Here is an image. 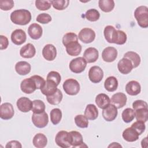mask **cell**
<instances>
[{"mask_svg": "<svg viewBox=\"0 0 148 148\" xmlns=\"http://www.w3.org/2000/svg\"><path fill=\"white\" fill-rule=\"evenodd\" d=\"M75 41H78V36L74 32H68L63 36L62 43L64 46Z\"/></svg>", "mask_w": 148, "mask_h": 148, "instance_id": "obj_43", "label": "cell"}, {"mask_svg": "<svg viewBox=\"0 0 148 148\" xmlns=\"http://www.w3.org/2000/svg\"><path fill=\"white\" fill-rule=\"evenodd\" d=\"M103 77V72L98 66L91 67L88 71V78L93 83H99Z\"/></svg>", "mask_w": 148, "mask_h": 148, "instance_id": "obj_8", "label": "cell"}, {"mask_svg": "<svg viewBox=\"0 0 148 148\" xmlns=\"http://www.w3.org/2000/svg\"><path fill=\"white\" fill-rule=\"evenodd\" d=\"M95 103L99 108L104 109L110 104V99L108 95L104 93H101L97 95Z\"/></svg>", "mask_w": 148, "mask_h": 148, "instance_id": "obj_28", "label": "cell"}, {"mask_svg": "<svg viewBox=\"0 0 148 148\" xmlns=\"http://www.w3.org/2000/svg\"><path fill=\"white\" fill-rule=\"evenodd\" d=\"M20 88L23 92L29 94L33 93L37 89V87L35 81L30 77L22 80L20 84Z\"/></svg>", "mask_w": 148, "mask_h": 148, "instance_id": "obj_10", "label": "cell"}, {"mask_svg": "<svg viewBox=\"0 0 148 148\" xmlns=\"http://www.w3.org/2000/svg\"><path fill=\"white\" fill-rule=\"evenodd\" d=\"M127 34L121 30H116V35L113 40V43L121 45L124 44L127 41Z\"/></svg>", "mask_w": 148, "mask_h": 148, "instance_id": "obj_39", "label": "cell"}, {"mask_svg": "<svg viewBox=\"0 0 148 148\" xmlns=\"http://www.w3.org/2000/svg\"><path fill=\"white\" fill-rule=\"evenodd\" d=\"M87 63V62L83 57H79L71 61L69 68L72 72L75 73H80L85 70Z\"/></svg>", "mask_w": 148, "mask_h": 148, "instance_id": "obj_4", "label": "cell"}, {"mask_svg": "<svg viewBox=\"0 0 148 148\" xmlns=\"http://www.w3.org/2000/svg\"><path fill=\"white\" fill-rule=\"evenodd\" d=\"M52 18L51 16L48 13H40L36 17V20L41 24H47L51 21Z\"/></svg>", "mask_w": 148, "mask_h": 148, "instance_id": "obj_48", "label": "cell"}, {"mask_svg": "<svg viewBox=\"0 0 148 148\" xmlns=\"http://www.w3.org/2000/svg\"><path fill=\"white\" fill-rule=\"evenodd\" d=\"M31 13L27 9H18L10 14V20L16 25H25L31 20Z\"/></svg>", "mask_w": 148, "mask_h": 148, "instance_id": "obj_1", "label": "cell"}, {"mask_svg": "<svg viewBox=\"0 0 148 148\" xmlns=\"http://www.w3.org/2000/svg\"><path fill=\"white\" fill-rule=\"evenodd\" d=\"M117 68L121 73L127 75L130 73L134 68L131 61L127 58L123 57L119 61Z\"/></svg>", "mask_w": 148, "mask_h": 148, "instance_id": "obj_17", "label": "cell"}, {"mask_svg": "<svg viewBox=\"0 0 148 148\" xmlns=\"http://www.w3.org/2000/svg\"><path fill=\"white\" fill-rule=\"evenodd\" d=\"M84 116L88 120H95L98 116V110L97 106L94 104H88L84 111Z\"/></svg>", "mask_w": 148, "mask_h": 148, "instance_id": "obj_27", "label": "cell"}, {"mask_svg": "<svg viewBox=\"0 0 148 148\" xmlns=\"http://www.w3.org/2000/svg\"><path fill=\"white\" fill-rule=\"evenodd\" d=\"M99 8L104 12H110L114 8V2L113 0H99L98 1Z\"/></svg>", "mask_w": 148, "mask_h": 148, "instance_id": "obj_34", "label": "cell"}, {"mask_svg": "<svg viewBox=\"0 0 148 148\" xmlns=\"http://www.w3.org/2000/svg\"><path fill=\"white\" fill-rule=\"evenodd\" d=\"M78 38L84 43H90L95 38V31L89 28H84L80 30L78 35Z\"/></svg>", "mask_w": 148, "mask_h": 148, "instance_id": "obj_7", "label": "cell"}, {"mask_svg": "<svg viewBox=\"0 0 148 148\" xmlns=\"http://www.w3.org/2000/svg\"><path fill=\"white\" fill-rule=\"evenodd\" d=\"M57 89V85L54 82L46 80L44 86L40 89V91L43 95L47 97L54 94Z\"/></svg>", "mask_w": 148, "mask_h": 148, "instance_id": "obj_23", "label": "cell"}, {"mask_svg": "<svg viewBox=\"0 0 148 148\" xmlns=\"http://www.w3.org/2000/svg\"><path fill=\"white\" fill-rule=\"evenodd\" d=\"M31 119L34 125L39 128L45 127L49 123V117L45 112L40 113H34L32 115Z\"/></svg>", "mask_w": 148, "mask_h": 148, "instance_id": "obj_6", "label": "cell"}, {"mask_svg": "<svg viewBox=\"0 0 148 148\" xmlns=\"http://www.w3.org/2000/svg\"><path fill=\"white\" fill-rule=\"evenodd\" d=\"M135 117L137 121L146 123L148 119V108H140L135 110Z\"/></svg>", "mask_w": 148, "mask_h": 148, "instance_id": "obj_35", "label": "cell"}, {"mask_svg": "<svg viewBox=\"0 0 148 148\" xmlns=\"http://www.w3.org/2000/svg\"><path fill=\"white\" fill-rule=\"evenodd\" d=\"M32 143L37 148H43L47 145V139L43 134L38 133L34 136Z\"/></svg>", "mask_w": 148, "mask_h": 148, "instance_id": "obj_29", "label": "cell"}, {"mask_svg": "<svg viewBox=\"0 0 148 148\" xmlns=\"http://www.w3.org/2000/svg\"><path fill=\"white\" fill-rule=\"evenodd\" d=\"M99 53L95 47H88L86 49L83 53V58L88 63L95 62L98 58Z\"/></svg>", "mask_w": 148, "mask_h": 148, "instance_id": "obj_20", "label": "cell"}, {"mask_svg": "<svg viewBox=\"0 0 148 148\" xmlns=\"http://www.w3.org/2000/svg\"><path fill=\"white\" fill-rule=\"evenodd\" d=\"M6 148L12 147V148H21L22 145L21 143L17 140H11L7 143L6 145L5 146Z\"/></svg>", "mask_w": 148, "mask_h": 148, "instance_id": "obj_52", "label": "cell"}, {"mask_svg": "<svg viewBox=\"0 0 148 148\" xmlns=\"http://www.w3.org/2000/svg\"><path fill=\"white\" fill-rule=\"evenodd\" d=\"M134 16L138 24L141 28H146L148 27V8L146 6L138 7L134 12Z\"/></svg>", "mask_w": 148, "mask_h": 148, "instance_id": "obj_2", "label": "cell"}, {"mask_svg": "<svg viewBox=\"0 0 148 148\" xmlns=\"http://www.w3.org/2000/svg\"><path fill=\"white\" fill-rule=\"evenodd\" d=\"M127 101V96L123 92H117L113 94L111 98L110 102L117 109H120L126 105Z\"/></svg>", "mask_w": 148, "mask_h": 148, "instance_id": "obj_14", "label": "cell"}, {"mask_svg": "<svg viewBox=\"0 0 148 148\" xmlns=\"http://www.w3.org/2000/svg\"><path fill=\"white\" fill-rule=\"evenodd\" d=\"M51 5V1H35V6L39 10H49Z\"/></svg>", "mask_w": 148, "mask_h": 148, "instance_id": "obj_44", "label": "cell"}, {"mask_svg": "<svg viewBox=\"0 0 148 148\" xmlns=\"http://www.w3.org/2000/svg\"><path fill=\"white\" fill-rule=\"evenodd\" d=\"M116 29L112 25H107L105 27L103 34L106 40L110 43H113V40L116 35Z\"/></svg>", "mask_w": 148, "mask_h": 148, "instance_id": "obj_31", "label": "cell"}, {"mask_svg": "<svg viewBox=\"0 0 148 148\" xmlns=\"http://www.w3.org/2000/svg\"><path fill=\"white\" fill-rule=\"evenodd\" d=\"M117 57V51L114 47L109 46L103 49L102 52V58L103 60L107 62L114 61Z\"/></svg>", "mask_w": 148, "mask_h": 148, "instance_id": "obj_13", "label": "cell"}, {"mask_svg": "<svg viewBox=\"0 0 148 148\" xmlns=\"http://www.w3.org/2000/svg\"><path fill=\"white\" fill-rule=\"evenodd\" d=\"M75 123L76 125L81 128H86L88 126V120L87 118L83 114H78L75 117Z\"/></svg>", "mask_w": 148, "mask_h": 148, "instance_id": "obj_40", "label": "cell"}, {"mask_svg": "<svg viewBox=\"0 0 148 148\" xmlns=\"http://www.w3.org/2000/svg\"><path fill=\"white\" fill-rule=\"evenodd\" d=\"M42 56L47 61H53L57 56V49L52 44L46 45L42 50Z\"/></svg>", "mask_w": 148, "mask_h": 148, "instance_id": "obj_15", "label": "cell"}, {"mask_svg": "<svg viewBox=\"0 0 148 148\" xmlns=\"http://www.w3.org/2000/svg\"><path fill=\"white\" fill-rule=\"evenodd\" d=\"M0 40H1V50L6 49L9 45V40L6 36L4 35H0Z\"/></svg>", "mask_w": 148, "mask_h": 148, "instance_id": "obj_51", "label": "cell"}, {"mask_svg": "<svg viewBox=\"0 0 148 148\" xmlns=\"http://www.w3.org/2000/svg\"><path fill=\"white\" fill-rule=\"evenodd\" d=\"M32 79H33V80L35 81L36 85V87L37 89H41L45 85L46 81L45 80V79L41 77L39 75H33L31 77Z\"/></svg>", "mask_w": 148, "mask_h": 148, "instance_id": "obj_49", "label": "cell"}, {"mask_svg": "<svg viewBox=\"0 0 148 148\" xmlns=\"http://www.w3.org/2000/svg\"><path fill=\"white\" fill-rule=\"evenodd\" d=\"M54 82L57 86L60 84L61 80V76L60 74L56 71H50L47 76V79Z\"/></svg>", "mask_w": 148, "mask_h": 148, "instance_id": "obj_45", "label": "cell"}, {"mask_svg": "<svg viewBox=\"0 0 148 148\" xmlns=\"http://www.w3.org/2000/svg\"><path fill=\"white\" fill-rule=\"evenodd\" d=\"M139 134L132 128L128 127L126 128L122 134L123 139L129 142H133L139 139Z\"/></svg>", "mask_w": 148, "mask_h": 148, "instance_id": "obj_26", "label": "cell"}, {"mask_svg": "<svg viewBox=\"0 0 148 148\" xmlns=\"http://www.w3.org/2000/svg\"><path fill=\"white\" fill-rule=\"evenodd\" d=\"M51 5L54 9L58 10H62L66 9L69 4V1L68 0H54L51 1Z\"/></svg>", "mask_w": 148, "mask_h": 148, "instance_id": "obj_42", "label": "cell"}, {"mask_svg": "<svg viewBox=\"0 0 148 148\" xmlns=\"http://www.w3.org/2000/svg\"><path fill=\"white\" fill-rule=\"evenodd\" d=\"M117 108L112 103L103 109L102 110V116L107 121H113L117 117Z\"/></svg>", "mask_w": 148, "mask_h": 148, "instance_id": "obj_11", "label": "cell"}, {"mask_svg": "<svg viewBox=\"0 0 148 148\" xmlns=\"http://www.w3.org/2000/svg\"><path fill=\"white\" fill-rule=\"evenodd\" d=\"M50 120L54 125H57L62 119L61 110L58 108L53 109L50 113Z\"/></svg>", "mask_w": 148, "mask_h": 148, "instance_id": "obj_36", "label": "cell"}, {"mask_svg": "<svg viewBox=\"0 0 148 148\" xmlns=\"http://www.w3.org/2000/svg\"><path fill=\"white\" fill-rule=\"evenodd\" d=\"M27 39L26 34L21 29H16L11 34V40L16 45L23 44Z\"/></svg>", "mask_w": 148, "mask_h": 148, "instance_id": "obj_12", "label": "cell"}, {"mask_svg": "<svg viewBox=\"0 0 148 148\" xmlns=\"http://www.w3.org/2000/svg\"><path fill=\"white\" fill-rule=\"evenodd\" d=\"M62 97L63 95L62 92L60 91V90L57 89L54 94L50 96H47L46 99L50 104L53 105H57L61 102Z\"/></svg>", "mask_w": 148, "mask_h": 148, "instance_id": "obj_33", "label": "cell"}, {"mask_svg": "<svg viewBox=\"0 0 148 148\" xmlns=\"http://www.w3.org/2000/svg\"><path fill=\"white\" fill-rule=\"evenodd\" d=\"M14 5L13 0H1L0 1V8L4 11H8L12 9Z\"/></svg>", "mask_w": 148, "mask_h": 148, "instance_id": "obj_47", "label": "cell"}, {"mask_svg": "<svg viewBox=\"0 0 148 148\" xmlns=\"http://www.w3.org/2000/svg\"><path fill=\"white\" fill-rule=\"evenodd\" d=\"M121 117L125 123H129L132 121L135 118V111L133 109H131L130 108H126L123 111Z\"/></svg>", "mask_w": 148, "mask_h": 148, "instance_id": "obj_37", "label": "cell"}, {"mask_svg": "<svg viewBox=\"0 0 148 148\" xmlns=\"http://www.w3.org/2000/svg\"><path fill=\"white\" fill-rule=\"evenodd\" d=\"M18 109L21 112H28L32 110V101L27 97H23L18 99L16 102Z\"/></svg>", "mask_w": 148, "mask_h": 148, "instance_id": "obj_16", "label": "cell"}, {"mask_svg": "<svg viewBox=\"0 0 148 148\" xmlns=\"http://www.w3.org/2000/svg\"><path fill=\"white\" fill-rule=\"evenodd\" d=\"M31 66L29 63L22 61L17 62L15 65V70L20 75H26L31 71Z\"/></svg>", "mask_w": 148, "mask_h": 148, "instance_id": "obj_25", "label": "cell"}, {"mask_svg": "<svg viewBox=\"0 0 148 148\" xmlns=\"http://www.w3.org/2000/svg\"><path fill=\"white\" fill-rule=\"evenodd\" d=\"M125 91L130 95H137L141 91V86L137 81L131 80L126 84Z\"/></svg>", "mask_w": 148, "mask_h": 148, "instance_id": "obj_22", "label": "cell"}, {"mask_svg": "<svg viewBox=\"0 0 148 148\" xmlns=\"http://www.w3.org/2000/svg\"><path fill=\"white\" fill-rule=\"evenodd\" d=\"M85 17L90 21H96L99 18L100 13L95 9H90L86 11Z\"/></svg>", "mask_w": 148, "mask_h": 148, "instance_id": "obj_41", "label": "cell"}, {"mask_svg": "<svg viewBox=\"0 0 148 148\" xmlns=\"http://www.w3.org/2000/svg\"><path fill=\"white\" fill-rule=\"evenodd\" d=\"M71 136V145L73 147H82L86 145L83 140V136L82 134L76 131H72L69 132Z\"/></svg>", "mask_w": 148, "mask_h": 148, "instance_id": "obj_19", "label": "cell"}, {"mask_svg": "<svg viewBox=\"0 0 148 148\" xmlns=\"http://www.w3.org/2000/svg\"><path fill=\"white\" fill-rule=\"evenodd\" d=\"M105 88L109 92L116 91L118 87V80L114 76H109L106 79L104 82Z\"/></svg>", "mask_w": 148, "mask_h": 148, "instance_id": "obj_30", "label": "cell"}, {"mask_svg": "<svg viewBox=\"0 0 148 148\" xmlns=\"http://www.w3.org/2000/svg\"><path fill=\"white\" fill-rule=\"evenodd\" d=\"M36 54V49L32 43H27L23 46L20 50V55L24 58H31Z\"/></svg>", "mask_w": 148, "mask_h": 148, "instance_id": "obj_21", "label": "cell"}, {"mask_svg": "<svg viewBox=\"0 0 148 148\" xmlns=\"http://www.w3.org/2000/svg\"><path fill=\"white\" fill-rule=\"evenodd\" d=\"M66 51L71 56H77L81 53L82 46L78 41L72 42L66 46Z\"/></svg>", "mask_w": 148, "mask_h": 148, "instance_id": "obj_24", "label": "cell"}, {"mask_svg": "<svg viewBox=\"0 0 148 148\" xmlns=\"http://www.w3.org/2000/svg\"><path fill=\"white\" fill-rule=\"evenodd\" d=\"M122 147L120 145H119V143H117V142H113V143H112L110 145H109L108 146V147Z\"/></svg>", "mask_w": 148, "mask_h": 148, "instance_id": "obj_53", "label": "cell"}, {"mask_svg": "<svg viewBox=\"0 0 148 148\" xmlns=\"http://www.w3.org/2000/svg\"><path fill=\"white\" fill-rule=\"evenodd\" d=\"M56 143L60 147L68 148L71 145V136L69 132L66 131H60L56 135Z\"/></svg>", "mask_w": 148, "mask_h": 148, "instance_id": "obj_5", "label": "cell"}, {"mask_svg": "<svg viewBox=\"0 0 148 148\" xmlns=\"http://www.w3.org/2000/svg\"><path fill=\"white\" fill-rule=\"evenodd\" d=\"M131 128L134 129L139 134V135H141L145 130L146 126L145 124V123L140 121H136L134 122L131 125Z\"/></svg>", "mask_w": 148, "mask_h": 148, "instance_id": "obj_46", "label": "cell"}, {"mask_svg": "<svg viewBox=\"0 0 148 148\" xmlns=\"http://www.w3.org/2000/svg\"><path fill=\"white\" fill-rule=\"evenodd\" d=\"M28 34L31 38L37 40L41 38L43 34V29L39 24L32 23L28 28Z\"/></svg>", "mask_w": 148, "mask_h": 148, "instance_id": "obj_18", "label": "cell"}, {"mask_svg": "<svg viewBox=\"0 0 148 148\" xmlns=\"http://www.w3.org/2000/svg\"><path fill=\"white\" fill-rule=\"evenodd\" d=\"M132 108L134 111L140 108H147V103L143 100H136L132 103Z\"/></svg>", "mask_w": 148, "mask_h": 148, "instance_id": "obj_50", "label": "cell"}, {"mask_svg": "<svg viewBox=\"0 0 148 148\" xmlns=\"http://www.w3.org/2000/svg\"><path fill=\"white\" fill-rule=\"evenodd\" d=\"M46 106L45 103L39 99H35L32 101V111L34 113H40L45 111Z\"/></svg>", "mask_w": 148, "mask_h": 148, "instance_id": "obj_38", "label": "cell"}, {"mask_svg": "<svg viewBox=\"0 0 148 148\" xmlns=\"http://www.w3.org/2000/svg\"><path fill=\"white\" fill-rule=\"evenodd\" d=\"M63 89L65 92L69 95H75L80 91V84L74 79H68L63 83Z\"/></svg>", "mask_w": 148, "mask_h": 148, "instance_id": "obj_3", "label": "cell"}, {"mask_svg": "<svg viewBox=\"0 0 148 148\" xmlns=\"http://www.w3.org/2000/svg\"><path fill=\"white\" fill-rule=\"evenodd\" d=\"M14 114L13 105L9 102H5L0 106V117L3 120L12 119Z\"/></svg>", "mask_w": 148, "mask_h": 148, "instance_id": "obj_9", "label": "cell"}, {"mask_svg": "<svg viewBox=\"0 0 148 148\" xmlns=\"http://www.w3.org/2000/svg\"><path fill=\"white\" fill-rule=\"evenodd\" d=\"M124 58H127L131 61L132 64L133 68L138 67L140 63V57L138 54L134 51H127L124 55Z\"/></svg>", "mask_w": 148, "mask_h": 148, "instance_id": "obj_32", "label": "cell"}]
</instances>
